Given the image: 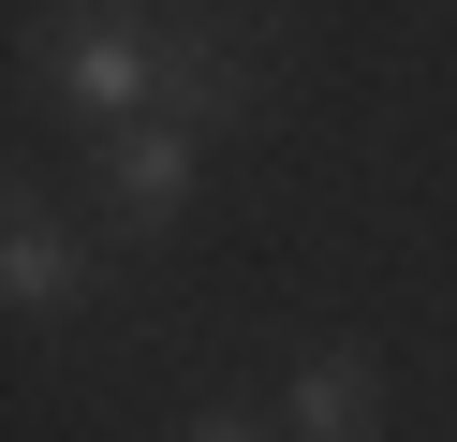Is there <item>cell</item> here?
<instances>
[{"mask_svg":"<svg viewBox=\"0 0 457 442\" xmlns=\"http://www.w3.org/2000/svg\"><path fill=\"white\" fill-rule=\"evenodd\" d=\"M30 59H45V88H60V118H89V133H133L148 104H178V88H192V29H148V15H119V0L45 15Z\"/></svg>","mask_w":457,"mask_h":442,"instance_id":"1","label":"cell"},{"mask_svg":"<svg viewBox=\"0 0 457 442\" xmlns=\"http://www.w3.org/2000/svg\"><path fill=\"white\" fill-rule=\"evenodd\" d=\"M104 280H119V265H104V236H74L45 192H15V236H0V295H15V324H60V310H89Z\"/></svg>","mask_w":457,"mask_h":442,"instance_id":"2","label":"cell"},{"mask_svg":"<svg viewBox=\"0 0 457 442\" xmlns=\"http://www.w3.org/2000/svg\"><path fill=\"white\" fill-rule=\"evenodd\" d=\"M192 177H207V118H133L119 147H104V206H119L133 236H162L192 206Z\"/></svg>","mask_w":457,"mask_h":442,"instance_id":"3","label":"cell"},{"mask_svg":"<svg viewBox=\"0 0 457 442\" xmlns=\"http://www.w3.org/2000/svg\"><path fill=\"white\" fill-rule=\"evenodd\" d=\"M280 442H384V369H369V354H295Z\"/></svg>","mask_w":457,"mask_h":442,"instance_id":"4","label":"cell"},{"mask_svg":"<svg viewBox=\"0 0 457 442\" xmlns=\"http://www.w3.org/2000/svg\"><path fill=\"white\" fill-rule=\"evenodd\" d=\"M178 442H266V428H251V413H192Z\"/></svg>","mask_w":457,"mask_h":442,"instance_id":"5","label":"cell"}]
</instances>
